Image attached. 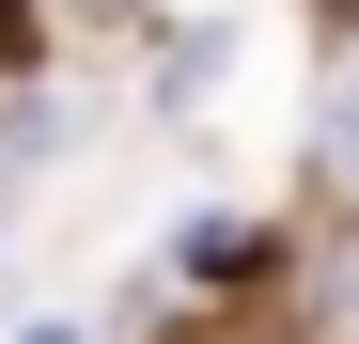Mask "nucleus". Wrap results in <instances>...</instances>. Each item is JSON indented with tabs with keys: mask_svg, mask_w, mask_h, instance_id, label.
<instances>
[{
	"mask_svg": "<svg viewBox=\"0 0 359 344\" xmlns=\"http://www.w3.org/2000/svg\"><path fill=\"white\" fill-rule=\"evenodd\" d=\"M328 157H344V172H359V94H344V110H328Z\"/></svg>",
	"mask_w": 359,
	"mask_h": 344,
	"instance_id": "1",
	"label": "nucleus"
},
{
	"mask_svg": "<svg viewBox=\"0 0 359 344\" xmlns=\"http://www.w3.org/2000/svg\"><path fill=\"white\" fill-rule=\"evenodd\" d=\"M16 47H32V0H0V63H16Z\"/></svg>",
	"mask_w": 359,
	"mask_h": 344,
	"instance_id": "2",
	"label": "nucleus"
},
{
	"mask_svg": "<svg viewBox=\"0 0 359 344\" xmlns=\"http://www.w3.org/2000/svg\"><path fill=\"white\" fill-rule=\"evenodd\" d=\"M313 16H344V32H359V0H313Z\"/></svg>",
	"mask_w": 359,
	"mask_h": 344,
	"instance_id": "3",
	"label": "nucleus"
}]
</instances>
